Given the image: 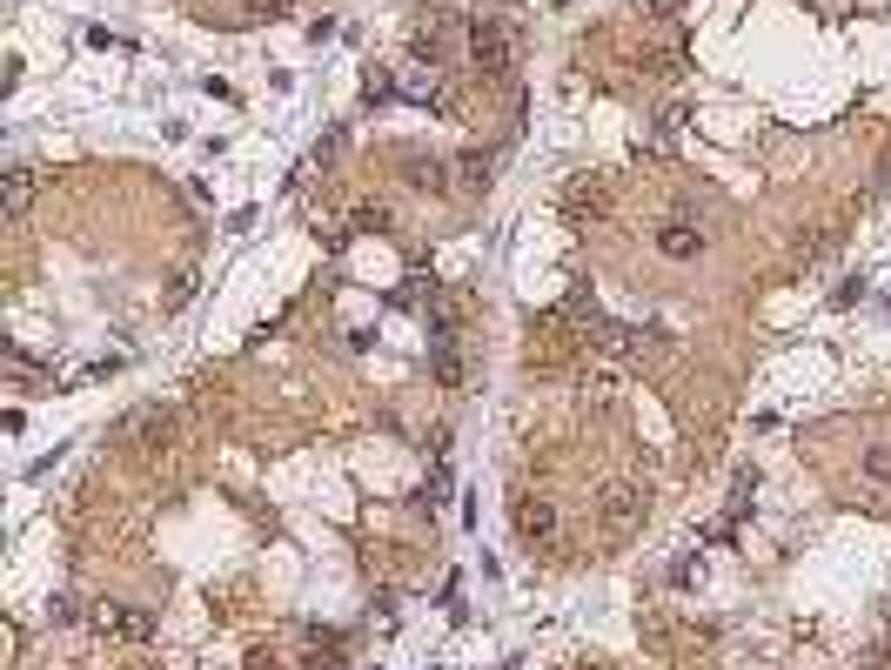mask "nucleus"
Masks as SVG:
<instances>
[{
    "mask_svg": "<svg viewBox=\"0 0 891 670\" xmlns=\"http://www.w3.org/2000/svg\"><path fill=\"white\" fill-rule=\"evenodd\" d=\"M657 255H670V262H697V255H704V228L664 222V228H657Z\"/></svg>",
    "mask_w": 891,
    "mask_h": 670,
    "instance_id": "4",
    "label": "nucleus"
},
{
    "mask_svg": "<svg viewBox=\"0 0 891 670\" xmlns=\"http://www.w3.org/2000/svg\"><path fill=\"white\" fill-rule=\"evenodd\" d=\"M456 175H463V188H490V155H463Z\"/></svg>",
    "mask_w": 891,
    "mask_h": 670,
    "instance_id": "8",
    "label": "nucleus"
},
{
    "mask_svg": "<svg viewBox=\"0 0 891 670\" xmlns=\"http://www.w3.org/2000/svg\"><path fill=\"white\" fill-rule=\"evenodd\" d=\"M282 7H289V0H248V14H255V21H275Z\"/></svg>",
    "mask_w": 891,
    "mask_h": 670,
    "instance_id": "11",
    "label": "nucleus"
},
{
    "mask_svg": "<svg viewBox=\"0 0 891 670\" xmlns=\"http://www.w3.org/2000/svg\"><path fill=\"white\" fill-rule=\"evenodd\" d=\"M644 510H650V496L637 483H610L603 503H597V523H603V536H637L644 530Z\"/></svg>",
    "mask_w": 891,
    "mask_h": 670,
    "instance_id": "2",
    "label": "nucleus"
},
{
    "mask_svg": "<svg viewBox=\"0 0 891 670\" xmlns=\"http://www.w3.org/2000/svg\"><path fill=\"white\" fill-rule=\"evenodd\" d=\"M27 201H34V175L14 168V175H7V215H27Z\"/></svg>",
    "mask_w": 891,
    "mask_h": 670,
    "instance_id": "6",
    "label": "nucleus"
},
{
    "mask_svg": "<svg viewBox=\"0 0 891 670\" xmlns=\"http://www.w3.org/2000/svg\"><path fill=\"white\" fill-rule=\"evenodd\" d=\"M516 536L523 543H557V503L550 496H516Z\"/></svg>",
    "mask_w": 891,
    "mask_h": 670,
    "instance_id": "3",
    "label": "nucleus"
},
{
    "mask_svg": "<svg viewBox=\"0 0 891 670\" xmlns=\"http://www.w3.org/2000/svg\"><path fill=\"white\" fill-rule=\"evenodd\" d=\"M436 382H443V389H456V382H463V356H456V342H443V349H436Z\"/></svg>",
    "mask_w": 891,
    "mask_h": 670,
    "instance_id": "7",
    "label": "nucleus"
},
{
    "mask_svg": "<svg viewBox=\"0 0 891 670\" xmlns=\"http://www.w3.org/2000/svg\"><path fill=\"white\" fill-rule=\"evenodd\" d=\"M637 7H644V14H670V7H677V0H637Z\"/></svg>",
    "mask_w": 891,
    "mask_h": 670,
    "instance_id": "12",
    "label": "nucleus"
},
{
    "mask_svg": "<svg viewBox=\"0 0 891 670\" xmlns=\"http://www.w3.org/2000/svg\"><path fill=\"white\" fill-rule=\"evenodd\" d=\"M469 61H476V74H510V61H516V34L503 21H469Z\"/></svg>",
    "mask_w": 891,
    "mask_h": 670,
    "instance_id": "1",
    "label": "nucleus"
},
{
    "mask_svg": "<svg viewBox=\"0 0 891 670\" xmlns=\"http://www.w3.org/2000/svg\"><path fill=\"white\" fill-rule=\"evenodd\" d=\"M865 476H871V483H891V443H871L865 449Z\"/></svg>",
    "mask_w": 891,
    "mask_h": 670,
    "instance_id": "9",
    "label": "nucleus"
},
{
    "mask_svg": "<svg viewBox=\"0 0 891 670\" xmlns=\"http://www.w3.org/2000/svg\"><path fill=\"white\" fill-rule=\"evenodd\" d=\"M101 624H108V630H128V637H148V630H155V617H148V610H114V603H108V610H101Z\"/></svg>",
    "mask_w": 891,
    "mask_h": 670,
    "instance_id": "5",
    "label": "nucleus"
},
{
    "mask_svg": "<svg viewBox=\"0 0 891 670\" xmlns=\"http://www.w3.org/2000/svg\"><path fill=\"white\" fill-rule=\"evenodd\" d=\"M409 181H416V188H443V161H423V155H409Z\"/></svg>",
    "mask_w": 891,
    "mask_h": 670,
    "instance_id": "10",
    "label": "nucleus"
}]
</instances>
